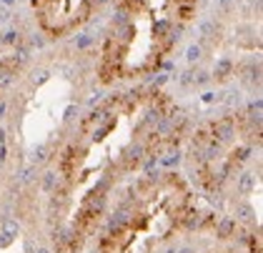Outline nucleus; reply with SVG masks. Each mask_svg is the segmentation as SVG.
Returning a JSON list of instances; mask_svg holds the SVG:
<instances>
[{"label":"nucleus","mask_w":263,"mask_h":253,"mask_svg":"<svg viewBox=\"0 0 263 253\" xmlns=\"http://www.w3.org/2000/svg\"><path fill=\"white\" fill-rule=\"evenodd\" d=\"M251 186H253V178H251V175H243V180H241V191H251Z\"/></svg>","instance_id":"7ed1b4c3"},{"label":"nucleus","mask_w":263,"mask_h":253,"mask_svg":"<svg viewBox=\"0 0 263 253\" xmlns=\"http://www.w3.org/2000/svg\"><path fill=\"white\" fill-rule=\"evenodd\" d=\"M5 231H8V233H18V226H15V223H8Z\"/></svg>","instance_id":"20e7f679"},{"label":"nucleus","mask_w":263,"mask_h":253,"mask_svg":"<svg viewBox=\"0 0 263 253\" xmlns=\"http://www.w3.org/2000/svg\"><path fill=\"white\" fill-rule=\"evenodd\" d=\"M105 0H33L41 25L48 33L63 35L90 18Z\"/></svg>","instance_id":"f03ea898"},{"label":"nucleus","mask_w":263,"mask_h":253,"mask_svg":"<svg viewBox=\"0 0 263 253\" xmlns=\"http://www.w3.org/2000/svg\"><path fill=\"white\" fill-rule=\"evenodd\" d=\"M41 253H48V251H41Z\"/></svg>","instance_id":"39448f33"},{"label":"nucleus","mask_w":263,"mask_h":253,"mask_svg":"<svg viewBox=\"0 0 263 253\" xmlns=\"http://www.w3.org/2000/svg\"><path fill=\"white\" fill-rule=\"evenodd\" d=\"M196 0H125L101 53L105 83L156 70L191 20Z\"/></svg>","instance_id":"f257e3e1"}]
</instances>
